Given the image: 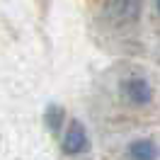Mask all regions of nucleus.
<instances>
[{"label": "nucleus", "instance_id": "obj_3", "mask_svg": "<svg viewBox=\"0 0 160 160\" xmlns=\"http://www.w3.org/2000/svg\"><path fill=\"white\" fill-rule=\"evenodd\" d=\"M129 155H131V160H155L158 158V146L148 138L133 141L129 146Z\"/></svg>", "mask_w": 160, "mask_h": 160}, {"label": "nucleus", "instance_id": "obj_1", "mask_svg": "<svg viewBox=\"0 0 160 160\" xmlns=\"http://www.w3.org/2000/svg\"><path fill=\"white\" fill-rule=\"evenodd\" d=\"M88 148V133L80 121H70L63 133V150L66 153H82Z\"/></svg>", "mask_w": 160, "mask_h": 160}, {"label": "nucleus", "instance_id": "obj_2", "mask_svg": "<svg viewBox=\"0 0 160 160\" xmlns=\"http://www.w3.org/2000/svg\"><path fill=\"white\" fill-rule=\"evenodd\" d=\"M124 90L133 104H146L150 102V85L143 78H131L129 82H124Z\"/></svg>", "mask_w": 160, "mask_h": 160}, {"label": "nucleus", "instance_id": "obj_5", "mask_svg": "<svg viewBox=\"0 0 160 160\" xmlns=\"http://www.w3.org/2000/svg\"><path fill=\"white\" fill-rule=\"evenodd\" d=\"M158 10H160V0H158Z\"/></svg>", "mask_w": 160, "mask_h": 160}, {"label": "nucleus", "instance_id": "obj_4", "mask_svg": "<svg viewBox=\"0 0 160 160\" xmlns=\"http://www.w3.org/2000/svg\"><path fill=\"white\" fill-rule=\"evenodd\" d=\"M61 121H63V109L61 107H49V112H46V126H49V131H56L61 129Z\"/></svg>", "mask_w": 160, "mask_h": 160}]
</instances>
